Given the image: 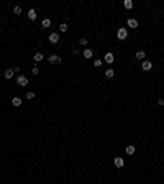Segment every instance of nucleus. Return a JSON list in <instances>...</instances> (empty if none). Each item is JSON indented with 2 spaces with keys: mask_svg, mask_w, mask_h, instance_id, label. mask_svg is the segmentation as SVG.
<instances>
[{
  "mask_svg": "<svg viewBox=\"0 0 164 184\" xmlns=\"http://www.w3.org/2000/svg\"><path fill=\"white\" fill-rule=\"evenodd\" d=\"M13 13H15V15H20V13H21V7H20V5H16V7L13 8Z\"/></svg>",
  "mask_w": 164,
  "mask_h": 184,
  "instance_id": "obj_20",
  "label": "nucleus"
},
{
  "mask_svg": "<svg viewBox=\"0 0 164 184\" xmlns=\"http://www.w3.org/2000/svg\"><path fill=\"white\" fill-rule=\"evenodd\" d=\"M82 54H84V58H85V59H90L92 56H94V51L90 49V48H85V49L82 51Z\"/></svg>",
  "mask_w": 164,
  "mask_h": 184,
  "instance_id": "obj_4",
  "label": "nucleus"
},
{
  "mask_svg": "<svg viewBox=\"0 0 164 184\" xmlns=\"http://www.w3.org/2000/svg\"><path fill=\"white\" fill-rule=\"evenodd\" d=\"M72 54H74V56L79 54V49H77V48H74V49H72Z\"/></svg>",
  "mask_w": 164,
  "mask_h": 184,
  "instance_id": "obj_26",
  "label": "nucleus"
},
{
  "mask_svg": "<svg viewBox=\"0 0 164 184\" xmlns=\"http://www.w3.org/2000/svg\"><path fill=\"white\" fill-rule=\"evenodd\" d=\"M31 72H33V74H35V76H38V74H39V69H38V67L35 66V67H33V71H31Z\"/></svg>",
  "mask_w": 164,
  "mask_h": 184,
  "instance_id": "obj_24",
  "label": "nucleus"
},
{
  "mask_svg": "<svg viewBox=\"0 0 164 184\" xmlns=\"http://www.w3.org/2000/svg\"><path fill=\"white\" fill-rule=\"evenodd\" d=\"M58 41H59V35H58V33H51V35H49V43L56 44Z\"/></svg>",
  "mask_w": 164,
  "mask_h": 184,
  "instance_id": "obj_6",
  "label": "nucleus"
},
{
  "mask_svg": "<svg viewBox=\"0 0 164 184\" xmlns=\"http://www.w3.org/2000/svg\"><path fill=\"white\" fill-rule=\"evenodd\" d=\"M87 43H89V41H87L85 38H81V39H79V44H81V46H87Z\"/></svg>",
  "mask_w": 164,
  "mask_h": 184,
  "instance_id": "obj_21",
  "label": "nucleus"
},
{
  "mask_svg": "<svg viewBox=\"0 0 164 184\" xmlns=\"http://www.w3.org/2000/svg\"><path fill=\"white\" fill-rule=\"evenodd\" d=\"M123 5H125L126 10H130V8L133 7V2H131V0H125V3H123Z\"/></svg>",
  "mask_w": 164,
  "mask_h": 184,
  "instance_id": "obj_17",
  "label": "nucleus"
},
{
  "mask_svg": "<svg viewBox=\"0 0 164 184\" xmlns=\"http://www.w3.org/2000/svg\"><path fill=\"white\" fill-rule=\"evenodd\" d=\"M16 84L21 86V87H25L28 84V77H26V76H23V74H20L18 77H16Z\"/></svg>",
  "mask_w": 164,
  "mask_h": 184,
  "instance_id": "obj_3",
  "label": "nucleus"
},
{
  "mask_svg": "<svg viewBox=\"0 0 164 184\" xmlns=\"http://www.w3.org/2000/svg\"><path fill=\"white\" fill-rule=\"evenodd\" d=\"M12 104L15 107H20V105H21V99H20V97H13L12 99Z\"/></svg>",
  "mask_w": 164,
  "mask_h": 184,
  "instance_id": "obj_13",
  "label": "nucleus"
},
{
  "mask_svg": "<svg viewBox=\"0 0 164 184\" xmlns=\"http://www.w3.org/2000/svg\"><path fill=\"white\" fill-rule=\"evenodd\" d=\"M35 61H43V53H36V54H35Z\"/></svg>",
  "mask_w": 164,
  "mask_h": 184,
  "instance_id": "obj_19",
  "label": "nucleus"
},
{
  "mask_svg": "<svg viewBox=\"0 0 164 184\" xmlns=\"http://www.w3.org/2000/svg\"><path fill=\"white\" fill-rule=\"evenodd\" d=\"M67 28H69L67 23H61V25H59V31H67Z\"/></svg>",
  "mask_w": 164,
  "mask_h": 184,
  "instance_id": "obj_18",
  "label": "nucleus"
},
{
  "mask_svg": "<svg viewBox=\"0 0 164 184\" xmlns=\"http://www.w3.org/2000/svg\"><path fill=\"white\" fill-rule=\"evenodd\" d=\"M48 61H49V64H61L63 63V58L58 54H51L49 58H48Z\"/></svg>",
  "mask_w": 164,
  "mask_h": 184,
  "instance_id": "obj_1",
  "label": "nucleus"
},
{
  "mask_svg": "<svg viewBox=\"0 0 164 184\" xmlns=\"http://www.w3.org/2000/svg\"><path fill=\"white\" fill-rule=\"evenodd\" d=\"M128 26L130 28H138V21L135 18H128Z\"/></svg>",
  "mask_w": 164,
  "mask_h": 184,
  "instance_id": "obj_10",
  "label": "nucleus"
},
{
  "mask_svg": "<svg viewBox=\"0 0 164 184\" xmlns=\"http://www.w3.org/2000/svg\"><path fill=\"white\" fill-rule=\"evenodd\" d=\"M113 163H115V166H117V168H123V165H125V160H123V158H120V156H117L113 160Z\"/></svg>",
  "mask_w": 164,
  "mask_h": 184,
  "instance_id": "obj_5",
  "label": "nucleus"
},
{
  "mask_svg": "<svg viewBox=\"0 0 164 184\" xmlns=\"http://www.w3.org/2000/svg\"><path fill=\"white\" fill-rule=\"evenodd\" d=\"M13 74H15V71H13V69H7V71H5V77H7V79H12Z\"/></svg>",
  "mask_w": 164,
  "mask_h": 184,
  "instance_id": "obj_14",
  "label": "nucleus"
},
{
  "mask_svg": "<svg viewBox=\"0 0 164 184\" xmlns=\"http://www.w3.org/2000/svg\"><path fill=\"white\" fill-rule=\"evenodd\" d=\"M28 18L31 20V21L36 20V10H35V8H30V10H28Z\"/></svg>",
  "mask_w": 164,
  "mask_h": 184,
  "instance_id": "obj_9",
  "label": "nucleus"
},
{
  "mask_svg": "<svg viewBox=\"0 0 164 184\" xmlns=\"http://www.w3.org/2000/svg\"><path fill=\"white\" fill-rule=\"evenodd\" d=\"M43 28H49L51 26V20L49 18H46V20H43V25H41Z\"/></svg>",
  "mask_w": 164,
  "mask_h": 184,
  "instance_id": "obj_15",
  "label": "nucleus"
},
{
  "mask_svg": "<svg viewBox=\"0 0 164 184\" xmlns=\"http://www.w3.org/2000/svg\"><path fill=\"white\" fill-rule=\"evenodd\" d=\"M117 38L121 39V41L128 38V31H126V28H120V30H118V31H117Z\"/></svg>",
  "mask_w": 164,
  "mask_h": 184,
  "instance_id": "obj_2",
  "label": "nucleus"
},
{
  "mask_svg": "<svg viewBox=\"0 0 164 184\" xmlns=\"http://www.w3.org/2000/svg\"><path fill=\"white\" fill-rule=\"evenodd\" d=\"M133 153H135V146H133V145L126 146V155H133Z\"/></svg>",
  "mask_w": 164,
  "mask_h": 184,
  "instance_id": "obj_16",
  "label": "nucleus"
},
{
  "mask_svg": "<svg viewBox=\"0 0 164 184\" xmlns=\"http://www.w3.org/2000/svg\"><path fill=\"white\" fill-rule=\"evenodd\" d=\"M25 97H26L28 100H30V99H35V92H26V94H25Z\"/></svg>",
  "mask_w": 164,
  "mask_h": 184,
  "instance_id": "obj_22",
  "label": "nucleus"
},
{
  "mask_svg": "<svg viewBox=\"0 0 164 184\" xmlns=\"http://www.w3.org/2000/svg\"><path fill=\"white\" fill-rule=\"evenodd\" d=\"M105 76H107V77H108V79H112V77H113V76H115V71L112 69V67H108V69L105 71Z\"/></svg>",
  "mask_w": 164,
  "mask_h": 184,
  "instance_id": "obj_11",
  "label": "nucleus"
},
{
  "mask_svg": "<svg viewBox=\"0 0 164 184\" xmlns=\"http://www.w3.org/2000/svg\"><path fill=\"white\" fill-rule=\"evenodd\" d=\"M151 67H153L151 61H143V64H141V69H143V71H149Z\"/></svg>",
  "mask_w": 164,
  "mask_h": 184,
  "instance_id": "obj_8",
  "label": "nucleus"
},
{
  "mask_svg": "<svg viewBox=\"0 0 164 184\" xmlns=\"http://www.w3.org/2000/svg\"><path fill=\"white\" fill-rule=\"evenodd\" d=\"M158 105H161V107L164 105V99H159V100H158Z\"/></svg>",
  "mask_w": 164,
  "mask_h": 184,
  "instance_id": "obj_25",
  "label": "nucleus"
},
{
  "mask_svg": "<svg viewBox=\"0 0 164 184\" xmlns=\"http://www.w3.org/2000/svg\"><path fill=\"white\" fill-rule=\"evenodd\" d=\"M103 59H105V63H107V64H112V63L115 61V56L112 54V53H107V54H105V58H103Z\"/></svg>",
  "mask_w": 164,
  "mask_h": 184,
  "instance_id": "obj_7",
  "label": "nucleus"
},
{
  "mask_svg": "<svg viewBox=\"0 0 164 184\" xmlns=\"http://www.w3.org/2000/svg\"><path fill=\"white\" fill-rule=\"evenodd\" d=\"M145 56H146V53H145L143 49H140L136 54H135V58H136V59H145Z\"/></svg>",
  "mask_w": 164,
  "mask_h": 184,
  "instance_id": "obj_12",
  "label": "nucleus"
},
{
  "mask_svg": "<svg viewBox=\"0 0 164 184\" xmlns=\"http://www.w3.org/2000/svg\"><path fill=\"white\" fill-rule=\"evenodd\" d=\"M102 66V59H95V67H100Z\"/></svg>",
  "mask_w": 164,
  "mask_h": 184,
  "instance_id": "obj_23",
  "label": "nucleus"
}]
</instances>
